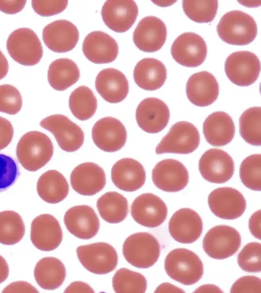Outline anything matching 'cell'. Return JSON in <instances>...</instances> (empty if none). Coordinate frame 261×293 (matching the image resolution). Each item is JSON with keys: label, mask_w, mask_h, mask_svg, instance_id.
<instances>
[{"label": "cell", "mask_w": 261, "mask_h": 293, "mask_svg": "<svg viewBox=\"0 0 261 293\" xmlns=\"http://www.w3.org/2000/svg\"><path fill=\"white\" fill-rule=\"evenodd\" d=\"M53 153L54 146L50 138L37 131L24 134L18 142L16 151L18 161L30 171H36L45 166Z\"/></svg>", "instance_id": "cell-1"}, {"label": "cell", "mask_w": 261, "mask_h": 293, "mask_svg": "<svg viewBox=\"0 0 261 293\" xmlns=\"http://www.w3.org/2000/svg\"><path fill=\"white\" fill-rule=\"evenodd\" d=\"M220 38L231 45H245L251 43L257 33L253 18L240 10H233L222 16L217 26Z\"/></svg>", "instance_id": "cell-2"}, {"label": "cell", "mask_w": 261, "mask_h": 293, "mask_svg": "<svg viewBox=\"0 0 261 293\" xmlns=\"http://www.w3.org/2000/svg\"><path fill=\"white\" fill-rule=\"evenodd\" d=\"M167 274L186 285L197 283L203 274V265L198 256L186 248H176L167 255L164 262Z\"/></svg>", "instance_id": "cell-3"}, {"label": "cell", "mask_w": 261, "mask_h": 293, "mask_svg": "<svg viewBox=\"0 0 261 293\" xmlns=\"http://www.w3.org/2000/svg\"><path fill=\"white\" fill-rule=\"evenodd\" d=\"M161 246L156 238L147 232L134 233L125 240L122 253L125 260L140 269L152 266L159 258Z\"/></svg>", "instance_id": "cell-4"}, {"label": "cell", "mask_w": 261, "mask_h": 293, "mask_svg": "<svg viewBox=\"0 0 261 293\" xmlns=\"http://www.w3.org/2000/svg\"><path fill=\"white\" fill-rule=\"evenodd\" d=\"M11 57L24 66L38 64L43 55V48L36 34L29 28H19L12 32L7 41Z\"/></svg>", "instance_id": "cell-5"}, {"label": "cell", "mask_w": 261, "mask_h": 293, "mask_svg": "<svg viewBox=\"0 0 261 293\" xmlns=\"http://www.w3.org/2000/svg\"><path fill=\"white\" fill-rule=\"evenodd\" d=\"M199 143V133L196 127L188 122H178L157 145L155 153L188 154L195 151Z\"/></svg>", "instance_id": "cell-6"}, {"label": "cell", "mask_w": 261, "mask_h": 293, "mask_svg": "<svg viewBox=\"0 0 261 293\" xmlns=\"http://www.w3.org/2000/svg\"><path fill=\"white\" fill-rule=\"evenodd\" d=\"M241 244V237L234 228L225 225L211 228L202 241L204 252L211 257L223 259L234 255Z\"/></svg>", "instance_id": "cell-7"}, {"label": "cell", "mask_w": 261, "mask_h": 293, "mask_svg": "<svg viewBox=\"0 0 261 293\" xmlns=\"http://www.w3.org/2000/svg\"><path fill=\"white\" fill-rule=\"evenodd\" d=\"M76 253L83 266L94 274H108L114 270L117 265L118 255L116 250L105 242L79 246Z\"/></svg>", "instance_id": "cell-8"}, {"label": "cell", "mask_w": 261, "mask_h": 293, "mask_svg": "<svg viewBox=\"0 0 261 293\" xmlns=\"http://www.w3.org/2000/svg\"><path fill=\"white\" fill-rule=\"evenodd\" d=\"M225 71L233 83L241 86H249L257 79L260 63L254 53L238 51L231 53L226 58Z\"/></svg>", "instance_id": "cell-9"}, {"label": "cell", "mask_w": 261, "mask_h": 293, "mask_svg": "<svg viewBox=\"0 0 261 293\" xmlns=\"http://www.w3.org/2000/svg\"><path fill=\"white\" fill-rule=\"evenodd\" d=\"M40 125L54 135L60 148L65 152H75L84 143L82 129L65 115H50L42 120Z\"/></svg>", "instance_id": "cell-10"}, {"label": "cell", "mask_w": 261, "mask_h": 293, "mask_svg": "<svg viewBox=\"0 0 261 293\" xmlns=\"http://www.w3.org/2000/svg\"><path fill=\"white\" fill-rule=\"evenodd\" d=\"M171 54L178 64L187 67L201 65L207 55V46L199 35L192 32L184 33L178 36L171 47Z\"/></svg>", "instance_id": "cell-11"}, {"label": "cell", "mask_w": 261, "mask_h": 293, "mask_svg": "<svg viewBox=\"0 0 261 293\" xmlns=\"http://www.w3.org/2000/svg\"><path fill=\"white\" fill-rule=\"evenodd\" d=\"M199 170L206 181L216 184L228 181L232 177L234 164L232 157L226 152L218 149L206 151L199 161Z\"/></svg>", "instance_id": "cell-12"}, {"label": "cell", "mask_w": 261, "mask_h": 293, "mask_svg": "<svg viewBox=\"0 0 261 293\" xmlns=\"http://www.w3.org/2000/svg\"><path fill=\"white\" fill-rule=\"evenodd\" d=\"M208 204L215 216L225 220H233L241 217L246 208L244 196L231 187L214 190L208 196Z\"/></svg>", "instance_id": "cell-13"}, {"label": "cell", "mask_w": 261, "mask_h": 293, "mask_svg": "<svg viewBox=\"0 0 261 293\" xmlns=\"http://www.w3.org/2000/svg\"><path fill=\"white\" fill-rule=\"evenodd\" d=\"M131 215L138 224L149 228L161 225L168 214L166 204L157 195L143 193L137 197L131 206Z\"/></svg>", "instance_id": "cell-14"}, {"label": "cell", "mask_w": 261, "mask_h": 293, "mask_svg": "<svg viewBox=\"0 0 261 293\" xmlns=\"http://www.w3.org/2000/svg\"><path fill=\"white\" fill-rule=\"evenodd\" d=\"M152 180L159 189L168 192L184 189L189 182V173L180 162L166 159L158 162L152 170Z\"/></svg>", "instance_id": "cell-15"}, {"label": "cell", "mask_w": 261, "mask_h": 293, "mask_svg": "<svg viewBox=\"0 0 261 293\" xmlns=\"http://www.w3.org/2000/svg\"><path fill=\"white\" fill-rule=\"evenodd\" d=\"M94 144L106 152H115L125 144L127 132L123 124L118 119L111 116L97 121L92 129Z\"/></svg>", "instance_id": "cell-16"}, {"label": "cell", "mask_w": 261, "mask_h": 293, "mask_svg": "<svg viewBox=\"0 0 261 293\" xmlns=\"http://www.w3.org/2000/svg\"><path fill=\"white\" fill-rule=\"evenodd\" d=\"M167 35L164 22L155 16H148L139 21L133 33V39L135 45L141 51L153 52L162 47Z\"/></svg>", "instance_id": "cell-17"}, {"label": "cell", "mask_w": 261, "mask_h": 293, "mask_svg": "<svg viewBox=\"0 0 261 293\" xmlns=\"http://www.w3.org/2000/svg\"><path fill=\"white\" fill-rule=\"evenodd\" d=\"M138 14V6L131 0L107 1L101 12L105 24L117 33L128 31L135 23Z\"/></svg>", "instance_id": "cell-18"}, {"label": "cell", "mask_w": 261, "mask_h": 293, "mask_svg": "<svg viewBox=\"0 0 261 293\" xmlns=\"http://www.w3.org/2000/svg\"><path fill=\"white\" fill-rule=\"evenodd\" d=\"M170 118L168 106L161 100L150 97L138 105L136 119L139 127L146 132L157 133L167 125Z\"/></svg>", "instance_id": "cell-19"}, {"label": "cell", "mask_w": 261, "mask_h": 293, "mask_svg": "<svg viewBox=\"0 0 261 293\" xmlns=\"http://www.w3.org/2000/svg\"><path fill=\"white\" fill-rule=\"evenodd\" d=\"M169 232L176 241L191 244L200 237L203 223L199 215L193 210L182 208L176 211L170 219Z\"/></svg>", "instance_id": "cell-20"}, {"label": "cell", "mask_w": 261, "mask_h": 293, "mask_svg": "<svg viewBox=\"0 0 261 293\" xmlns=\"http://www.w3.org/2000/svg\"><path fill=\"white\" fill-rule=\"evenodd\" d=\"M31 240L39 250L52 251L61 244L63 232L58 220L53 215L44 214L36 217L31 223Z\"/></svg>", "instance_id": "cell-21"}, {"label": "cell", "mask_w": 261, "mask_h": 293, "mask_svg": "<svg viewBox=\"0 0 261 293\" xmlns=\"http://www.w3.org/2000/svg\"><path fill=\"white\" fill-rule=\"evenodd\" d=\"M67 230L75 237L83 240L91 239L99 230V219L90 206L80 205L68 209L64 217Z\"/></svg>", "instance_id": "cell-22"}, {"label": "cell", "mask_w": 261, "mask_h": 293, "mask_svg": "<svg viewBox=\"0 0 261 293\" xmlns=\"http://www.w3.org/2000/svg\"><path fill=\"white\" fill-rule=\"evenodd\" d=\"M42 39L50 50L58 53L66 52L75 47L79 41V33L70 21L58 20L44 27Z\"/></svg>", "instance_id": "cell-23"}, {"label": "cell", "mask_w": 261, "mask_h": 293, "mask_svg": "<svg viewBox=\"0 0 261 293\" xmlns=\"http://www.w3.org/2000/svg\"><path fill=\"white\" fill-rule=\"evenodd\" d=\"M70 184L77 193L91 196L105 187L106 177L103 169L92 162H85L75 167L70 174Z\"/></svg>", "instance_id": "cell-24"}, {"label": "cell", "mask_w": 261, "mask_h": 293, "mask_svg": "<svg viewBox=\"0 0 261 293\" xmlns=\"http://www.w3.org/2000/svg\"><path fill=\"white\" fill-rule=\"evenodd\" d=\"M219 92V87L217 79L207 71L193 74L187 82L188 99L197 106L204 107L212 104L217 99Z\"/></svg>", "instance_id": "cell-25"}, {"label": "cell", "mask_w": 261, "mask_h": 293, "mask_svg": "<svg viewBox=\"0 0 261 293\" xmlns=\"http://www.w3.org/2000/svg\"><path fill=\"white\" fill-rule=\"evenodd\" d=\"M85 57L95 64H107L115 60L118 45L109 35L101 31H94L85 37L82 46Z\"/></svg>", "instance_id": "cell-26"}, {"label": "cell", "mask_w": 261, "mask_h": 293, "mask_svg": "<svg viewBox=\"0 0 261 293\" xmlns=\"http://www.w3.org/2000/svg\"><path fill=\"white\" fill-rule=\"evenodd\" d=\"M111 179L119 189L133 192L144 185L146 173L143 165L138 161L132 158H122L113 165Z\"/></svg>", "instance_id": "cell-27"}, {"label": "cell", "mask_w": 261, "mask_h": 293, "mask_svg": "<svg viewBox=\"0 0 261 293\" xmlns=\"http://www.w3.org/2000/svg\"><path fill=\"white\" fill-rule=\"evenodd\" d=\"M95 88L107 102L117 103L122 101L129 91L127 79L124 74L114 68L100 71L96 77Z\"/></svg>", "instance_id": "cell-28"}, {"label": "cell", "mask_w": 261, "mask_h": 293, "mask_svg": "<svg viewBox=\"0 0 261 293\" xmlns=\"http://www.w3.org/2000/svg\"><path fill=\"white\" fill-rule=\"evenodd\" d=\"M203 133L209 144L214 146H222L232 140L235 134V126L228 114L223 111H216L205 120Z\"/></svg>", "instance_id": "cell-29"}, {"label": "cell", "mask_w": 261, "mask_h": 293, "mask_svg": "<svg viewBox=\"0 0 261 293\" xmlns=\"http://www.w3.org/2000/svg\"><path fill=\"white\" fill-rule=\"evenodd\" d=\"M133 77L140 88L147 91L160 89L167 78V69L164 64L154 58H144L135 66Z\"/></svg>", "instance_id": "cell-30"}, {"label": "cell", "mask_w": 261, "mask_h": 293, "mask_svg": "<svg viewBox=\"0 0 261 293\" xmlns=\"http://www.w3.org/2000/svg\"><path fill=\"white\" fill-rule=\"evenodd\" d=\"M66 269L62 262L54 257L40 259L36 264L34 275L42 288L54 290L59 287L66 277Z\"/></svg>", "instance_id": "cell-31"}, {"label": "cell", "mask_w": 261, "mask_h": 293, "mask_svg": "<svg viewBox=\"0 0 261 293\" xmlns=\"http://www.w3.org/2000/svg\"><path fill=\"white\" fill-rule=\"evenodd\" d=\"M69 185L64 175L56 170L43 173L37 183L40 197L49 203H57L64 200L69 192Z\"/></svg>", "instance_id": "cell-32"}, {"label": "cell", "mask_w": 261, "mask_h": 293, "mask_svg": "<svg viewBox=\"0 0 261 293\" xmlns=\"http://www.w3.org/2000/svg\"><path fill=\"white\" fill-rule=\"evenodd\" d=\"M77 65L67 58L57 59L49 65L47 79L50 86L57 91H64L75 83L80 78Z\"/></svg>", "instance_id": "cell-33"}, {"label": "cell", "mask_w": 261, "mask_h": 293, "mask_svg": "<svg viewBox=\"0 0 261 293\" xmlns=\"http://www.w3.org/2000/svg\"><path fill=\"white\" fill-rule=\"evenodd\" d=\"M96 207L101 217L110 223H118L123 221L128 214L126 198L115 191L106 192L100 196L97 199Z\"/></svg>", "instance_id": "cell-34"}, {"label": "cell", "mask_w": 261, "mask_h": 293, "mask_svg": "<svg viewBox=\"0 0 261 293\" xmlns=\"http://www.w3.org/2000/svg\"><path fill=\"white\" fill-rule=\"evenodd\" d=\"M69 106L76 119L86 121L94 115L97 107V99L90 89L82 85L71 93Z\"/></svg>", "instance_id": "cell-35"}, {"label": "cell", "mask_w": 261, "mask_h": 293, "mask_svg": "<svg viewBox=\"0 0 261 293\" xmlns=\"http://www.w3.org/2000/svg\"><path fill=\"white\" fill-rule=\"evenodd\" d=\"M25 233V226L20 215L13 211L0 212V243L12 245L18 243Z\"/></svg>", "instance_id": "cell-36"}, {"label": "cell", "mask_w": 261, "mask_h": 293, "mask_svg": "<svg viewBox=\"0 0 261 293\" xmlns=\"http://www.w3.org/2000/svg\"><path fill=\"white\" fill-rule=\"evenodd\" d=\"M240 134L248 143L261 144V108L252 107L244 111L239 119Z\"/></svg>", "instance_id": "cell-37"}, {"label": "cell", "mask_w": 261, "mask_h": 293, "mask_svg": "<svg viewBox=\"0 0 261 293\" xmlns=\"http://www.w3.org/2000/svg\"><path fill=\"white\" fill-rule=\"evenodd\" d=\"M112 285L116 292H145L147 280L141 274L126 268L118 270L112 279Z\"/></svg>", "instance_id": "cell-38"}, {"label": "cell", "mask_w": 261, "mask_h": 293, "mask_svg": "<svg viewBox=\"0 0 261 293\" xmlns=\"http://www.w3.org/2000/svg\"><path fill=\"white\" fill-rule=\"evenodd\" d=\"M218 7L217 1H182L186 15L192 20L199 23L211 22L215 17Z\"/></svg>", "instance_id": "cell-39"}, {"label": "cell", "mask_w": 261, "mask_h": 293, "mask_svg": "<svg viewBox=\"0 0 261 293\" xmlns=\"http://www.w3.org/2000/svg\"><path fill=\"white\" fill-rule=\"evenodd\" d=\"M240 177L243 184L253 191L261 190V155L253 154L241 163Z\"/></svg>", "instance_id": "cell-40"}, {"label": "cell", "mask_w": 261, "mask_h": 293, "mask_svg": "<svg viewBox=\"0 0 261 293\" xmlns=\"http://www.w3.org/2000/svg\"><path fill=\"white\" fill-rule=\"evenodd\" d=\"M261 245L258 242L246 244L238 255V263L243 271L250 273L261 270Z\"/></svg>", "instance_id": "cell-41"}, {"label": "cell", "mask_w": 261, "mask_h": 293, "mask_svg": "<svg viewBox=\"0 0 261 293\" xmlns=\"http://www.w3.org/2000/svg\"><path fill=\"white\" fill-rule=\"evenodd\" d=\"M22 105L21 94L15 87L7 84L0 85V112L16 114Z\"/></svg>", "instance_id": "cell-42"}, {"label": "cell", "mask_w": 261, "mask_h": 293, "mask_svg": "<svg viewBox=\"0 0 261 293\" xmlns=\"http://www.w3.org/2000/svg\"><path fill=\"white\" fill-rule=\"evenodd\" d=\"M20 174L17 162L11 156L0 154V192L11 186Z\"/></svg>", "instance_id": "cell-43"}, {"label": "cell", "mask_w": 261, "mask_h": 293, "mask_svg": "<svg viewBox=\"0 0 261 293\" xmlns=\"http://www.w3.org/2000/svg\"><path fill=\"white\" fill-rule=\"evenodd\" d=\"M68 5V1H32L35 12L42 16H49L63 11Z\"/></svg>", "instance_id": "cell-44"}, {"label": "cell", "mask_w": 261, "mask_h": 293, "mask_svg": "<svg viewBox=\"0 0 261 293\" xmlns=\"http://www.w3.org/2000/svg\"><path fill=\"white\" fill-rule=\"evenodd\" d=\"M230 292H261V280L254 276L239 278L232 285Z\"/></svg>", "instance_id": "cell-45"}, {"label": "cell", "mask_w": 261, "mask_h": 293, "mask_svg": "<svg viewBox=\"0 0 261 293\" xmlns=\"http://www.w3.org/2000/svg\"><path fill=\"white\" fill-rule=\"evenodd\" d=\"M14 133L12 125L8 120L0 116V150L11 143Z\"/></svg>", "instance_id": "cell-46"}, {"label": "cell", "mask_w": 261, "mask_h": 293, "mask_svg": "<svg viewBox=\"0 0 261 293\" xmlns=\"http://www.w3.org/2000/svg\"><path fill=\"white\" fill-rule=\"evenodd\" d=\"M26 2V1H0V11L8 14H16L23 9Z\"/></svg>", "instance_id": "cell-47"}, {"label": "cell", "mask_w": 261, "mask_h": 293, "mask_svg": "<svg viewBox=\"0 0 261 293\" xmlns=\"http://www.w3.org/2000/svg\"><path fill=\"white\" fill-rule=\"evenodd\" d=\"M3 292H38V291L31 284L24 281L13 282L7 286Z\"/></svg>", "instance_id": "cell-48"}, {"label": "cell", "mask_w": 261, "mask_h": 293, "mask_svg": "<svg viewBox=\"0 0 261 293\" xmlns=\"http://www.w3.org/2000/svg\"><path fill=\"white\" fill-rule=\"evenodd\" d=\"M249 228L251 234L256 238L260 239V210L254 213L249 221Z\"/></svg>", "instance_id": "cell-49"}, {"label": "cell", "mask_w": 261, "mask_h": 293, "mask_svg": "<svg viewBox=\"0 0 261 293\" xmlns=\"http://www.w3.org/2000/svg\"><path fill=\"white\" fill-rule=\"evenodd\" d=\"M65 292H94L93 289L87 283L75 281L71 283L64 291Z\"/></svg>", "instance_id": "cell-50"}, {"label": "cell", "mask_w": 261, "mask_h": 293, "mask_svg": "<svg viewBox=\"0 0 261 293\" xmlns=\"http://www.w3.org/2000/svg\"><path fill=\"white\" fill-rule=\"evenodd\" d=\"M184 292L181 289L169 283H164L158 287L154 292Z\"/></svg>", "instance_id": "cell-51"}, {"label": "cell", "mask_w": 261, "mask_h": 293, "mask_svg": "<svg viewBox=\"0 0 261 293\" xmlns=\"http://www.w3.org/2000/svg\"><path fill=\"white\" fill-rule=\"evenodd\" d=\"M9 272V266L6 260L0 255V284L7 279Z\"/></svg>", "instance_id": "cell-52"}, {"label": "cell", "mask_w": 261, "mask_h": 293, "mask_svg": "<svg viewBox=\"0 0 261 293\" xmlns=\"http://www.w3.org/2000/svg\"><path fill=\"white\" fill-rule=\"evenodd\" d=\"M9 70L8 62L0 50V80L3 79L7 74Z\"/></svg>", "instance_id": "cell-53"}, {"label": "cell", "mask_w": 261, "mask_h": 293, "mask_svg": "<svg viewBox=\"0 0 261 293\" xmlns=\"http://www.w3.org/2000/svg\"><path fill=\"white\" fill-rule=\"evenodd\" d=\"M194 292H222L223 291L218 287L213 284H205L197 288Z\"/></svg>", "instance_id": "cell-54"}, {"label": "cell", "mask_w": 261, "mask_h": 293, "mask_svg": "<svg viewBox=\"0 0 261 293\" xmlns=\"http://www.w3.org/2000/svg\"><path fill=\"white\" fill-rule=\"evenodd\" d=\"M152 2L159 6H166L170 5L171 4L172 5L175 1H152Z\"/></svg>", "instance_id": "cell-55"}]
</instances>
